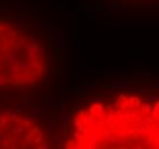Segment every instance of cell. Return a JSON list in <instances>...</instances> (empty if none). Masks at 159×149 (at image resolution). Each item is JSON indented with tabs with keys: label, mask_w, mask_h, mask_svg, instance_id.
<instances>
[{
	"label": "cell",
	"mask_w": 159,
	"mask_h": 149,
	"mask_svg": "<svg viewBox=\"0 0 159 149\" xmlns=\"http://www.w3.org/2000/svg\"><path fill=\"white\" fill-rule=\"evenodd\" d=\"M26 52H28L29 59H30L31 61L38 59L39 52H38V46H37V44H33V43L28 44L26 45Z\"/></svg>",
	"instance_id": "6da1fadb"
},
{
	"label": "cell",
	"mask_w": 159,
	"mask_h": 149,
	"mask_svg": "<svg viewBox=\"0 0 159 149\" xmlns=\"http://www.w3.org/2000/svg\"><path fill=\"white\" fill-rule=\"evenodd\" d=\"M0 61L5 64H13V63H17V55L15 53H4L1 56H0Z\"/></svg>",
	"instance_id": "7a4b0ae2"
},
{
	"label": "cell",
	"mask_w": 159,
	"mask_h": 149,
	"mask_svg": "<svg viewBox=\"0 0 159 149\" xmlns=\"http://www.w3.org/2000/svg\"><path fill=\"white\" fill-rule=\"evenodd\" d=\"M18 69H20L18 63H13V64H7V66H5V64H4V67H2V69H1V72H2V74L17 72V71H18Z\"/></svg>",
	"instance_id": "3957f363"
},
{
	"label": "cell",
	"mask_w": 159,
	"mask_h": 149,
	"mask_svg": "<svg viewBox=\"0 0 159 149\" xmlns=\"http://www.w3.org/2000/svg\"><path fill=\"white\" fill-rule=\"evenodd\" d=\"M2 96L5 99H20L22 96V92H21V89H12L10 92L4 93Z\"/></svg>",
	"instance_id": "277c9868"
},
{
	"label": "cell",
	"mask_w": 159,
	"mask_h": 149,
	"mask_svg": "<svg viewBox=\"0 0 159 149\" xmlns=\"http://www.w3.org/2000/svg\"><path fill=\"white\" fill-rule=\"evenodd\" d=\"M89 91H94L93 89V86H89V85H79V86H77L76 88V92L78 94H85V93H87V92H89Z\"/></svg>",
	"instance_id": "5b68a950"
},
{
	"label": "cell",
	"mask_w": 159,
	"mask_h": 149,
	"mask_svg": "<svg viewBox=\"0 0 159 149\" xmlns=\"http://www.w3.org/2000/svg\"><path fill=\"white\" fill-rule=\"evenodd\" d=\"M44 111H45V109H42V108H36V107L29 109V112L32 115V117H36V118H40V116L44 114Z\"/></svg>",
	"instance_id": "8992f818"
},
{
	"label": "cell",
	"mask_w": 159,
	"mask_h": 149,
	"mask_svg": "<svg viewBox=\"0 0 159 149\" xmlns=\"http://www.w3.org/2000/svg\"><path fill=\"white\" fill-rule=\"evenodd\" d=\"M13 133L16 135H20V136H24L26 134V127L24 125H17L15 128H13Z\"/></svg>",
	"instance_id": "52a82bcc"
},
{
	"label": "cell",
	"mask_w": 159,
	"mask_h": 149,
	"mask_svg": "<svg viewBox=\"0 0 159 149\" xmlns=\"http://www.w3.org/2000/svg\"><path fill=\"white\" fill-rule=\"evenodd\" d=\"M23 82L26 83V84H36V82H37V77H36L34 74H30V76L23 77Z\"/></svg>",
	"instance_id": "ba28073f"
},
{
	"label": "cell",
	"mask_w": 159,
	"mask_h": 149,
	"mask_svg": "<svg viewBox=\"0 0 159 149\" xmlns=\"http://www.w3.org/2000/svg\"><path fill=\"white\" fill-rule=\"evenodd\" d=\"M9 18L13 20V21H15L18 26H23V18L20 15H9Z\"/></svg>",
	"instance_id": "9c48e42d"
},
{
	"label": "cell",
	"mask_w": 159,
	"mask_h": 149,
	"mask_svg": "<svg viewBox=\"0 0 159 149\" xmlns=\"http://www.w3.org/2000/svg\"><path fill=\"white\" fill-rule=\"evenodd\" d=\"M104 125H105V122H104V120H96V122L93 120V123L91 124V126L94 127V128H96V130H101Z\"/></svg>",
	"instance_id": "30bf717a"
},
{
	"label": "cell",
	"mask_w": 159,
	"mask_h": 149,
	"mask_svg": "<svg viewBox=\"0 0 159 149\" xmlns=\"http://www.w3.org/2000/svg\"><path fill=\"white\" fill-rule=\"evenodd\" d=\"M18 66H20V68H21L22 70H25V69H30V68H31V62H28L26 60H22V61L18 63Z\"/></svg>",
	"instance_id": "8fae6325"
},
{
	"label": "cell",
	"mask_w": 159,
	"mask_h": 149,
	"mask_svg": "<svg viewBox=\"0 0 159 149\" xmlns=\"http://www.w3.org/2000/svg\"><path fill=\"white\" fill-rule=\"evenodd\" d=\"M9 122H8V117L6 115H0V126H8Z\"/></svg>",
	"instance_id": "7c38bea8"
},
{
	"label": "cell",
	"mask_w": 159,
	"mask_h": 149,
	"mask_svg": "<svg viewBox=\"0 0 159 149\" xmlns=\"http://www.w3.org/2000/svg\"><path fill=\"white\" fill-rule=\"evenodd\" d=\"M31 43H33V44H40L41 43V36L38 35V33H32Z\"/></svg>",
	"instance_id": "4fadbf2b"
},
{
	"label": "cell",
	"mask_w": 159,
	"mask_h": 149,
	"mask_svg": "<svg viewBox=\"0 0 159 149\" xmlns=\"http://www.w3.org/2000/svg\"><path fill=\"white\" fill-rule=\"evenodd\" d=\"M62 119H63V123H65V124L70 123V112H69L67 109H64V110H63Z\"/></svg>",
	"instance_id": "5bb4252c"
},
{
	"label": "cell",
	"mask_w": 159,
	"mask_h": 149,
	"mask_svg": "<svg viewBox=\"0 0 159 149\" xmlns=\"http://www.w3.org/2000/svg\"><path fill=\"white\" fill-rule=\"evenodd\" d=\"M152 108H153V105H151L150 103H144L142 107H141V111L145 114V112H150L152 110Z\"/></svg>",
	"instance_id": "9a60e30c"
},
{
	"label": "cell",
	"mask_w": 159,
	"mask_h": 149,
	"mask_svg": "<svg viewBox=\"0 0 159 149\" xmlns=\"http://www.w3.org/2000/svg\"><path fill=\"white\" fill-rule=\"evenodd\" d=\"M23 83V76L21 74H16V77L13 78V84H15V85H21Z\"/></svg>",
	"instance_id": "2e32d148"
},
{
	"label": "cell",
	"mask_w": 159,
	"mask_h": 149,
	"mask_svg": "<svg viewBox=\"0 0 159 149\" xmlns=\"http://www.w3.org/2000/svg\"><path fill=\"white\" fill-rule=\"evenodd\" d=\"M159 97L158 94H151V95H148V96L145 97V100H144V103H151L152 101H155V100H157Z\"/></svg>",
	"instance_id": "e0dca14e"
},
{
	"label": "cell",
	"mask_w": 159,
	"mask_h": 149,
	"mask_svg": "<svg viewBox=\"0 0 159 149\" xmlns=\"http://www.w3.org/2000/svg\"><path fill=\"white\" fill-rule=\"evenodd\" d=\"M84 123L87 125V126H91V124L93 123V117L91 115H88V112H86L85 117H84Z\"/></svg>",
	"instance_id": "ac0fdd59"
},
{
	"label": "cell",
	"mask_w": 159,
	"mask_h": 149,
	"mask_svg": "<svg viewBox=\"0 0 159 149\" xmlns=\"http://www.w3.org/2000/svg\"><path fill=\"white\" fill-rule=\"evenodd\" d=\"M46 83V86L47 87H50V86H53L54 85V74H50L48 77H47V79L45 80Z\"/></svg>",
	"instance_id": "d6986e66"
},
{
	"label": "cell",
	"mask_w": 159,
	"mask_h": 149,
	"mask_svg": "<svg viewBox=\"0 0 159 149\" xmlns=\"http://www.w3.org/2000/svg\"><path fill=\"white\" fill-rule=\"evenodd\" d=\"M95 110L97 112V115H101V116H103L104 115V110H105V108H104V105L102 103H99V105H96L95 107Z\"/></svg>",
	"instance_id": "ffe728a7"
},
{
	"label": "cell",
	"mask_w": 159,
	"mask_h": 149,
	"mask_svg": "<svg viewBox=\"0 0 159 149\" xmlns=\"http://www.w3.org/2000/svg\"><path fill=\"white\" fill-rule=\"evenodd\" d=\"M112 88L114 89H127L128 86L126 84H120V83H117V84H113L112 85Z\"/></svg>",
	"instance_id": "44dd1931"
},
{
	"label": "cell",
	"mask_w": 159,
	"mask_h": 149,
	"mask_svg": "<svg viewBox=\"0 0 159 149\" xmlns=\"http://www.w3.org/2000/svg\"><path fill=\"white\" fill-rule=\"evenodd\" d=\"M68 46V41L63 38H59V48H63Z\"/></svg>",
	"instance_id": "7402d4cb"
},
{
	"label": "cell",
	"mask_w": 159,
	"mask_h": 149,
	"mask_svg": "<svg viewBox=\"0 0 159 149\" xmlns=\"http://www.w3.org/2000/svg\"><path fill=\"white\" fill-rule=\"evenodd\" d=\"M106 117H108V118H106V123H108V124H113L114 118H116L113 114H111V112H110V114H109Z\"/></svg>",
	"instance_id": "603a6c76"
},
{
	"label": "cell",
	"mask_w": 159,
	"mask_h": 149,
	"mask_svg": "<svg viewBox=\"0 0 159 149\" xmlns=\"http://www.w3.org/2000/svg\"><path fill=\"white\" fill-rule=\"evenodd\" d=\"M46 126L48 130H55V122L53 120H48L47 123H46Z\"/></svg>",
	"instance_id": "cb8c5ba5"
},
{
	"label": "cell",
	"mask_w": 159,
	"mask_h": 149,
	"mask_svg": "<svg viewBox=\"0 0 159 149\" xmlns=\"http://www.w3.org/2000/svg\"><path fill=\"white\" fill-rule=\"evenodd\" d=\"M38 52H39V55L40 56H45V47H44V45H42V43H40V47L38 48Z\"/></svg>",
	"instance_id": "d4e9b609"
},
{
	"label": "cell",
	"mask_w": 159,
	"mask_h": 149,
	"mask_svg": "<svg viewBox=\"0 0 159 149\" xmlns=\"http://www.w3.org/2000/svg\"><path fill=\"white\" fill-rule=\"evenodd\" d=\"M59 138H60V135L56 133V132H54V133L50 134V138H49V140H50V142H53V141H56Z\"/></svg>",
	"instance_id": "484cf974"
},
{
	"label": "cell",
	"mask_w": 159,
	"mask_h": 149,
	"mask_svg": "<svg viewBox=\"0 0 159 149\" xmlns=\"http://www.w3.org/2000/svg\"><path fill=\"white\" fill-rule=\"evenodd\" d=\"M5 85H7V79H6L5 77L0 76V87H2V86H5Z\"/></svg>",
	"instance_id": "4316f807"
},
{
	"label": "cell",
	"mask_w": 159,
	"mask_h": 149,
	"mask_svg": "<svg viewBox=\"0 0 159 149\" xmlns=\"http://www.w3.org/2000/svg\"><path fill=\"white\" fill-rule=\"evenodd\" d=\"M18 32H16V31H12V32H9L8 33V38H16V37H18Z\"/></svg>",
	"instance_id": "83f0119b"
},
{
	"label": "cell",
	"mask_w": 159,
	"mask_h": 149,
	"mask_svg": "<svg viewBox=\"0 0 159 149\" xmlns=\"http://www.w3.org/2000/svg\"><path fill=\"white\" fill-rule=\"evenodd\" d=\"M13 107H14V108H15V109H16V110H17L18 112H21V111H22L23 104H22V103H15L14 105H13Z\"/></svg>",
	"instance_id": "f1b7e54d"
},
{
	"label": "cell",
	"mask_w": 159,
	"mask_h": 149,
	"mask_svg": "<svg viewBox=\"0 0 159 149\" xmlns=\"http://www.w3.org/2000/svg\"><path fill=\"white\" fill-rule=\"evenodd\" d=\"M81 101H78V102H75V103L71 105V108H73V109H79V107H81Z\"/></svg>",
	"instance_id": "f546056e"
},
{
	"label": "cell",
	"mask_w": 159,
	"mask_h": 149,
	"mask_svg": "<svg viewBox=\"0 0 159 149\" xmlns=\"http://www.w3.org/2000/svg\"><path fill=\"white\" fill-rule=\"evenodd\" d=\"M117 134H118L120 138H125V136H127V134H128V133H127L126 131H118V132H117Z\"/></svg>",
	"instance_id": "4dcf8cb0"
},
{
	"label": "cell",
	"mask_w": 159,
	"mask_h": 149,
	"mask_svg": "<svg viewBox=\"0 0 159 149\" xmlns=\"http://www.w3.org/2000/svg\"><path fill=\"white\" fill-rule=\"evenodd\" d=\"M56 141H57V148H62V147H63V145H64L63 139H60V138H59Z\"/></svg>",
	"instance_id": "1f68e13d"
},
{
	"label": "cell",
	"mask_w": 159,
	"mask_h": 149,
	"mask_svg": "<svg viewBox=\"0 0 159 149\" xmlns=\"http://www.w3.org/2000/svg\"><path fill=\"white\" fill-rule=\"evenodd\" d=\"M79 123H80V119L78 118V117H75V119H73V126H75V127H78Z\"/></svg>",
	"instance_id": "d6a6232c"
},
{
	"label": "cell",
	"mask_w": 159,
	"mask_h": 149,
	"mask_svg": "<svg viewBox=\"0 0 159 149\" xmlns=\"http://www.w3.org/2000/svg\"><path fill=\"white\" fill-rule=\"evenodd\" d=\"M41 140H42V134L40 133V134L38 135V138H37V139L34 138V140H33V142H34V143H38V142H40Z\"/></svg>",
	"instance_id": "836d02e7"
},
{
	"label": "cell",
	"mask_w": 159,
	"mask_h": 149,
	"mask_svg": "<svg viewBox=\"0 0 159 149\" xmlns=\"http://www.w3.org/2000/svg\"><path fill=\"white\" fill-rule=\"evenodd\" d=\"M94 18V13L93 12H87V20H93Z\"/></svg>",
	"instance_id": "e575fe53"
},
{
	"label": "cell",
	"mask_w": 159,
	"mask_h": 149,
	"mask_svg": "<svg viewBox=\"0 0 159 149\" xmlns=\"http://www.w3.org/2000/svg\"><path fill=\"white\" fill-rule=\"evenodd\" d=\"M73 138H75V140H78V139L80 138V131H79V130L75 132V134H73Z\"/></svg>",
	"instance_id": "d590c367"
},
{
	"label": "cell",
	"mask_w": 159,
	"mask_h": 149,
	"mask_svg": "<svg viewBox=\"0 0 159 149\" xmlns=\"http://www.w3.org/2000/svg\"><path fill=\"white\" fill-rule=\"evenodd\" d=\"M149 87L150 88H159V84L158 83H152V84L149 85Z\"/></svg>",
	"instance_id": "8d00e7d4"
},
{
	"label": "cell",
	"mask_w": 159,
	"mask_h": 149,
	"mask_svg": "<svg viewBox=\"0 0 159 149\" xmlns=\"http://www.w3.org/2000/svg\"><path fill=\"white\" fill-rule=\"evenodd\" d=\"M129 116H130V118H136L137 116H138V114H137V111H132Z\"/></svg>",
	"instance_id": "74e56055"
},
{
	"label": "cell",
	"mask_w": 159,
	"mask_h": 149,
	"mask_svg": "<svg viewBox=\"0 0 159 149\" xmlns=\"http://www.w3.org/2000/svg\"><path fill=\"white\" fill-rule=\"evenodd\" d=\"M22 10H24V12H32V8L28 7V6H23V7H22Z\"/></svg>",
	"instance_id": "f35d334b"
},
{
	"label": "cell",
	"mask_w": 159,
	"mask_h": 149,
	"mask_svg": "<svg viewBox=\"0 0 159 149\" xmlns=\"http://www.w3.org/2000/svg\"><path fill=\"white\" fill-rule=\"evenodd\" d=\"M61 130H62V133H63V138H65V136H67V127L63 126Z\"/></svg>",
	"instance_id": "ab89813d"
},
{
	"label": "cell",
	"mask_w": 159,
	"mask_h": 149,
	"mask_svg": "<svg viewBox=\"0 0 159 149\" xmlns=\"http://www.w3.org/2000/svg\"><path fill=\"white\" fill-rule=\"evenodd\" d=\"M104 108H105V109L109 112H112V108H113V107H112V105H110V104H108V105H106V107H104Z\"/></svg>",
	"instance_id": "60d3db41"
},
{
	"label": "cell",
	"mask_w": 159,
	"mask_h": 149,
	"mask_svg": "<svg viewBox=\"0 0 159 149\" xmlns=\"http://www.w3.org/2000/svg\"><path fill=\"white\" fill-rule=\"evenodd\" d=\"M119 104H120V101H119V100H117V101L114 102V107H113V108H118V107H119Z\"/></svg>",
	"instance_id": "b9f144b4"
},
{
	"label": "cell",
	"mask_w": 159,
	"mask_h": 149,
	"mask_svg": "<svg viewBox=\"0 0 159 149\" xmlns=\"http://www.w3.org/2000/svg\"><path fill=\"white\" fill-rule=\"evenodd\" d=\"M127 105H128V102H127V101H125V102L122 103V105H121V108H122V109H125Z\"/></svg>",
	"instance_id": "7bdbcfd3"
},
{
	"label": "cell",
	"mask_w": 159,
	"mask_h": 149,
	"mask_svg": "<svg viewBox=\"0 0 159 149\" xmlns=\"http://www.w3.org/2000/svg\"><path fill=\"white\" fill-rule=\"evenodd\" d=\"M95 107H96V105H92V107H89V108H88V109H89V111L91 112L95 111Z\"/></svg>",
	"instance_id": "ee69618b"
},
{
	"label": "cell",
	"mask_w": 159,
	"mask_h": 149,
	"mask_svg": "<svg viewBox=\"0 0 159 149\" xmlns=\"http://www.w3.org/2000/svg\"><path fill=\"white\" fill-rule=\"evenodd\" d=\"M47 107H48V105H47V104H46V103H42V104H41V105H40V108H42V109H46Z\"/></svg>",
	"instance_id": "f6af8a7d"
},
{
	"label": "cell",
	"mask_w": 159,
	"mask_h": 149,
	"mask_svg": "<svg viewBox=\"0 0 159 149\" xmlns=\"http://www.w3.org/2000/svg\"><path fill=\"white\" fill-rule=\"evenodd\" d=\"M38 148H40V149H47V148H48V146L44 145V146H40V147H38Z\"/></svg>",
	"instance_id": "bcb514c9"
},
{
	"label": "cell",
	"mask_w": 159,
	"mask_h": 149,
	"mask_svg": "<svg viewBox=\"0 0 159 149\" xmlns=\"http://www.w3.org/2000/svg\"><path fill=\"white\" fill-rule=\"evenodd\" d=\"M67 145H68V146H65V147H67V148H71V142H68V143H67Z\"/></svg>",
	"instance_id": "7dc6e473"
},
{
	"label": "cell",
	"mask_w": 159,
	"mask_h": 149,
	"mask_svg": "<svg viewBox=\"0 0 159 149\" xmlns=\"http://www.w3.org/2000/svg\"><path fill=\"white\" fill-rule=\"evenodd\" d=\"M2 67H4V63L0 61V71H1V69H2Z\"/></svg>",
	"instance_id": "c3c4849f"
},
{
	"label": "cell",
	"mask_w": 159,
	"mask_h": 149,
	"mask_svg": "<svg viewBox=\"0 0 159 149\" xmlns=\"http://www.w3.org/2000/svg\"><path fill=\"white\" fill-rule=\"evenodd\" d=\"M46 87V85H41V86H40V89H44Z\"/></svg>",
	"instance_id": "681fc988"
}]
</instances>
